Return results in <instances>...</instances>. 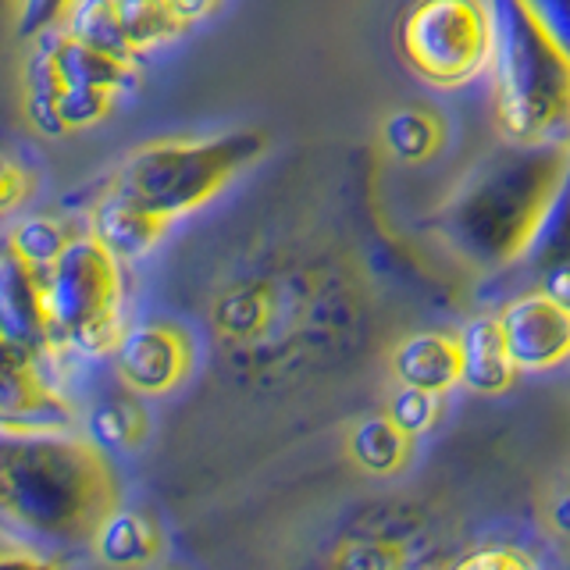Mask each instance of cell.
<instances>
[{
    "label": "cell",
    "mask_w": 570,
    "mask_h": 570,
    "mask_svg": "<svg viewBox=\"0 0 570 570\" xmlns=\"http://www.w3.org/2000/svg\"><path fill=\"white\" fill-rule=\"evenodd\" d=\"M361 307V282L343 257L314 243H278L222 278L207 325L225 361L272 374L346 343Z\"/></svg>",
    "instance_id": "6da1fadb"
},
{
    "label": "cell",
    "mask_w": 570,
    "mask_h": 570,
    "mask_svg": "<svg viewBox=\"0 0 570 570\" xmlns=\"http://www.w3.org/2000/svg\"><path fill=\"white\" fill-rule=\"evenodd\" d=\"M570 178V142L517 147L489 154L453 189L428 228L471 272L492 275L528 261L560 207Z\"/></svg>",
    "instance_id": "7a4b0ae2"
},
{
    "label": "cell",
    "mask_w": 570,
    "mask_h": 570,
    "mask_svg": "<svg viewBox=\"0 0 570 570\" xmlns=\"http://www.w3.org/2000/svg\"><path fill=\"white\" fill-rule=\"evenodd\" d=\"M121 507L118 474L89 435H4L0 510L43 542L89 546Z\"/></svg>",
    "instance_id": "3957f363"
},
{
    "label": "cell",
    "mask_w": 570,
    "mask_h": 570,
    "mask_svg": "<svg viewBox=\"0 0 570 570\" xmlns=\"http://www.w3.org/2000/svg\"><path fill=\"white\" fill-rule=\"evenodd\" d=\"M495 40L489 61L492 121L517 147L570 142V53L524 0H489Z\"/></svg>",
    "instance_id": "277c9868"
},
{
    "label": "cell",
    "mask_w": 570,
    "mask_h": 570,
    "mask_svg": "<svg viewBox=\"0 0 570 570\" xmlns=\"http://www.w3.org/2000/svg\"><path fill=\"white\" fill-rule=\"evenodd\" d=\"M267 150L261 129L218 132L207 139H154L121 160L111 186L125 189L142 207L168 222L210 204L239 171Z\"/></svg>",
    "instance_id": "5b68a950"
},
{
    "label": "cell",
    "mask_w": 570,
    "mask_h": 570,
    "mask_svg": "<svg viewBox=\"0 0 570 570\" xmlns=\"http://www.w3.org/2000/svg\"><path fill=\"white\" fill-rule=\"evenodd\" d=\"M111 249L94 232L82 228L76 243L65 249V257L43 272L47 282V311L58 353H76L86 361L111 356L121 325L125 303V275Z\"/></svg>",
    "instance_id": "8992f818"
},
{
    "label": "cell",
    "mask_w": 570,
    "mask_h": 570,
    "mask_svg": "<svg viewBox=\"0 0 570 570\" xmlns=\"http://www.w3.org/2000/svg\"><path fill=\"white\" fill-rule=\"evenodd\" d=\"M492 40L489 0H414L400 22L406 68L435 89H460L489 71Z\"/></svg>",
    "instance_id": "52a82bcc"
},
{
    "label": "cell",
    "mask_w": 570,
    "mask_h": 570,
    "mask_svg": "<svg viewBox=\"0 0 570 570\" xmlns=\"http://www.w3.org/2000/svg\"><path fill=\"white\" fill-rule=\"evenodd\" d=\"M53 361L4 346V379H0V432L4 435H68L76 428V406L50 379Z\"/></svg>",
    "instance_id": "ba28073f"
},
{
    "label": "cell",
    "mask_w": 570,
    "mask_h": 570,
    "mask_svg": "<svg viewBox=\"0 0 570 570\" xmlns=\"http://www.w3.org/2000/svg\"><path fill=\"white\" fill-rule=\"evenodd\" d=\"M118 382L139 400L168 396L189 379L196 346L193 335L175 321H142L125 328L111 353Z\"/></svg>",
    "instance_id": "9c48e42d"
},
{
    "label": "cell",
    "mask_w": 570,
    "mask_h": 570,
    "mask_svg": "<svg viewBox=\"0 0 570 570\" xmlns=\"http://www.w3.org/2000/svg\"><path fill=\"white\" fill-rule=\"evenodd\" d=\"M495 317L507 335L517 371L542 374L570 361V311L549 299L542 289L507 299Z\"/></svg>",
    "instance_id": "30bf717a"
},
{
    "label": "cell",
    "mask_w": 570,
    "mask_h": 570,
    "mask_svg": "<svg viewBox=\"0 0 570 570\" xmlns=\"http://www.w3.org/2000/svg\"><path fill=\"white\" fill-rule=\"evenodd\" d=\"M0 332H4V346L32 350L47 361L61 356L53 346L43 272L14 257L11 249L0 254Z\"/></svg>",
    "instance_id": "8fae6325"
},
{
    "label": "cell",
    "mask_w": 570,
    "mask_h": 570,
    "mask_svg": "<svg viewBox=\"0 0 570 570\" xmlns=\"http://www.w3.org/2000/svg\"><path fill=\"white\" fill-rule=\"evenodd\" d=\"M175 222L160 218L150 207H142L136 196H129L118 186H107L100 200L89 207L86 228L111 249L118 261H139L154 254L160 239L168 236Z\"/></svg>",
    "instance_id": "7c38bea8"
},
{
    "label": "cell",
    "mask_w": 570,
    "mask_h": 570,
    "mask_svg": "<svg viewBox=\"0 0 570 570\" xmlns=\"http://www.w3.org/2000/svg\"><path fill=\"white\" fill-rule=\"evenodd\" d=\"M36 43L47 53L50 68L58 71L61 86H94V89L125 94V89H132L139 82V61L107 53L94 43L79 40V36L68 29L50 32Z\"/></svg>",
    "instance_id": "4fadbf2b"
},
{
    "label": "cell",
    "mask_w": 570,
    "mask_h": 570,
    "mask_svg": "<svg viewBox=\"0 0 570 570\" xmlns=\"http://www.w3.org/2000/svg\"><path fill=\"white\" fill-rule=\"evenodd\" d=\"M389 371L396 385L424 389L445 396L463 382L460 343L450 332H414L400 338L389 353Z\"/></svg>",
    "instance_id": "5bb4252c"
},
{
    "label": "cell",
    "mask_w": 570,
    "mask_h": 570,
    "mask_svg": "<svg viewBox=\"0 0 570 570\" xmlns=\"http://www.w3.org/2000/svg\"><path fill=\"white\" fill-rule=\"evenodd\" d=\"M460 343V361H463V389L478 392V396H503V392L517 382V364L510 356L507 335L499 328L495 314H478L463 321L456 332Z\"/></svg>",
    "instance_id": "9a60e30c"
},
{
    "label": "cell",
    "mask_w": 570,
    "mask_h": 570,
    "mask_svg": "<svg viewBox=\"0 0 570 570\" xmlns=\"http://www.w3.org/2000/svg\"><path fill=\"white\" fill-rule=\"evenodd\" d=\"M89 552L107 570H150L165 552V534L147 510L118 507L97 528Z\"/></svg>",
    "instance_id": "2e32d148"
},
{
    "label": "cell",
    "mask_w": 570,
    "mask_h": 570,
    "mask_svg": "<svg viewBox=\"0 0 570 570\" xmlns=\"http://www.w3.org/2000/svg\"><path fill=\"white\" fill-rule=\"evenodd\" d=\"M343 450L353 468L364 471L367 478H392L406 471L410 456H414V439L382 410V414L356 417L346 428Z\"/></svg>",
    "instance_id": "e0dca14e"
},
{
    "label": "cell",
    "mask_w": 570,
    "mask_h": 570,
    "mask_svg": "<svg viewBox=\"0 0 570 570\" xmlns=\"http://www.w3.org/2000/svg\"><path fill=\"white\" fill-rule=\"evenodd\" d=\"M147 432H150V417H147V410H142V403L136 400V392L118 396V400L115 396L100 400L86 414V435L107 453L136 450V445H142V439H147Z\"/></svg>",
    "instance_id": "ac0fdd59"
},
{
    "label": "cell",
    "mask_w": 570,
    "mask_h": 570,
    "mask_svg": "<svg viewBox=\"0 0 570 570\" xmlns=\"http://www.w3.org/2000/svg\"><path fill=\"white\" fill-rule=\"evenodd\" d=\"M79 232L82 228H71L65 218H53V214H29L8 232L4 249L32 264L36 272H50L65 257V249L76 243Z\"/></svg>",
    "instance_id": "d6986e66"
},
{
    "label": "cell",
    "mask_w": 570,
    "mask_h": 570,
    "mask_svg": "<svg viewBox=\"0 0 570 570\" xmlns=\"http://www.w3.org/2000/svg\"><path fill=\"white\" fill-rule=\"evenodd\" d=\"M442 121L432 111H421V107H403V111L389 115L382 125V139L385 150L406 160V165H421V160L435 157V150L442 147Z\"/></svg>",
    "instance_id": "ffe728a7"
},
{
    "label": "cell",
    "mask_w": 570,
    "mask_h": 570,
    "mask_svg": "<svg viewBox=\"0 0 570 570\" xmlns=\"http://www.w3.org/2000/svg\"><path fill=\"white\" fill-rule=\"evenodd\" d=\"M118 14L132 47L139 50V58L168 47L186 29L183 14L171 8V0H118Z\"/></svg>",
    "instance_id": "44dd1931"
},
{
    "label": "cell",
    "mask_w": 570,
    "mask_h": 570,
    "mask_svg": "<svg viewBox=\"0 0 570 570\" xmlns=\"http://www.w3.org/2000/svg\"><path fill=\"white\" fill-rule=\"evenodd\" d=\"M65 29L76 32L79 40L107 50V53H118V58L139 61V50L132 47L129 32H125V26H121L118 0H82Z\"/></svg>",
    "instance_id": "7402d4cb"
},
{
    "label": "cell",
    "mask_w": 570,
    "mask_h": 570,
    "mask_svg": "<svg viewBox=\"0 0 570 570\" xmlns=\"http://www.w3.org/2000/svg\"><path fill=\"white\" fill-rule=\"evenodd\" d=\"M328 570H406V549L382 534H350L335 542Z\"/></svg>",
    "instance_id": "603a6c76"
},
{
    "label": "cell",
    "mask_w": 570,
    "mask_h": 570,
    "mask_svg": "<svg viewBox=\"0 0 570 570\" xmlns=\"http://www.w3.org/2000/svg\"><path fill=\"white\" fill-rule=\"evenodd\" d=\"M118 94L94 86H61L58 104H53V118H58V136H71L82 129H94L107 115L115 111Z\"/></svg>",
    "instance_id": "cb8c5ba5"
},
{
    "label": "cell",
    "mask_w": 570,
    "mask_h": 570,
    "mask_svg": "<svg viewBox=\"0 0 570 570\" xmlns=\"http://www.w3.org/2000/svg\"><path fill=\"white\" fill-rule=\"evenodd\" d=\"M385 414L396 421L410 439L428 435L432 428H439L442 421V396L424 389H410V385H396V392L385 403Z\"/></svg>",
    "instance_id": "d4e9b609"
},
{
    "label": "cell",
    "mask_w": 570,
    "mask_h": 570,
    "mask_svg": "<svg viewBox=\"0 0 570 570\" xmlns=\"http://www.w3.org/2000/svg\"><path fill=\"white\" fill-rule=\"evenodd\" d=\"M82 0H14V32L18 40L36 43L71 22Z\"/></svg>",
    "instance_id": "484cf974"
},
{
    "label": "cell",
    "mask_w": 570,
    "mask_h": 570,
    "mask_svg": "<svg viewBox=\"0 0 570 570\" xmlns=\"http://www.w3.org/2000/svg\"><path fill=\"white\" fill-rule=\"evenodd\" d=\"M442 570H539V563L517 546H485L463 552V557L445 563Z\"/></svg>",
    "instance_id": "4316f807"
},
{
    "label": "cell",
    "mask_w": 570,
    "mask_h": 570,
    "mask_svg": "<svg viewBox=\"0 0 570 570\" xmlns=\"http://www.w3.org/2000/svg\"><path fill=\"white\" fill-rule=\"evenodd\" d=\"M524 8L539 18L542 29L570 53V0H524Z\"/></svg>",
    "instance_id": "83f0119b"
},
{
    "label": "cell",
    "mask_w": 570,
    "mask_h": 570,
    "mask_svg": "<svg viewBox=\"0 0 570 570\" xmlns=\"http://www.w3.org/2000/svg\"><path fill=\"white\" fill-rule=\"evenodd\" d=\"M0 570H65V563L58 557H47V552L26 546V542L8 539L0 546Z\"/></svg>",
    "instance_id": "f1b7e54d"
},
{
    "label": "cell",
    "mask_w": 570,
    "mask_h": 570,
    "mask_svg": "<svg viewBox=\"0 0 570 570\" xmlns=\"http://www.w3.org/2000/svg\"><path fill=\"white\" fill-rule=\"evenodd\" d=\"M32 193V175L18 165V160H4L0 168V210L11 214L22 207V200H29Z\"/></svg>",
    "instance_id": "f546056e"
},
{
    "label": "cell",
    "mask_w": 570,
    "mask_h": 570,
    "mask_svg": "<svg viewBox=\"0 0 570 570\" xmlns=\"http://www.w3.org/2000/svg\"><path fill=\"white\" fill-rule=\"evenodd\" d=\"M539 275V289L549 296V299H557L560 307L570 311V261L563 264H549L542 267V272H534Z\"/></svg>",
    "instance_id": "4dcf8cb0"
},
{
    "label": "cell",
    "mask_w": 570,
    "mask_h": 570,
    "mask_svg": "<svg viewBox=\"0 0 570 570\" xmlns=\"http://www.w3.org/2000/svg\"><path fill=\"white\" fill-rule=\"evenodd\" d=\"M546 524H549L552 534H560V539L570 542V489L560 492V495L549 503V510H546Z\"/></svg>",
    "instance_id": "1f68e13d"
},
{
    "label": "cell",
    "mask_w": 570,
    "mask_h": 570,
    "mask_svg": "<svg viewBox=\"0 0 570 570\" xmlns=\"http://www.w3.org/2000/svg\"><path fill=\"white\" fill-rule=\"evenodd\" d=\"M171 8L183 14V22L193 26V22H204L214 11L222 8V0H171Z\"/></svg>",
    "instance_id": "d6a6232c"
},
{
    "label": "cell",
    "mask_w": 570,
    "mask_h": 570,
    "mask_svg": "<svg viewBox=\"0 0 570 570\" xmlns=\"http://www.w3.org/2000/svg\"><path fill=\"white\" fill-rule=\"evenodd\" d=\"M563 196H567V200H570V178H567V193H563Z\"/></svg>",
    "instance_id": "836d02e7"
}]
</instances>
